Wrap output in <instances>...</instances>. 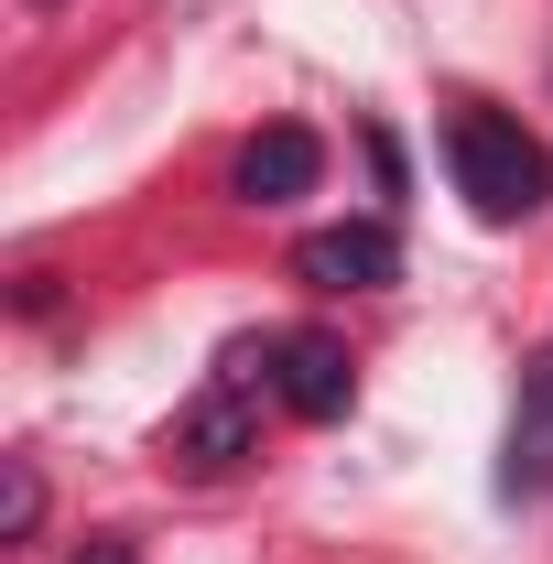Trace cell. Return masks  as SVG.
<instances>
[{
	"mask_svg": "<svg viewBox=\"0 0 553 564\" xmlns=\"http://www.w3.org/2000/svg\"><path fill=\"white\" fill-rule=\"evenodd\" d=\"M445 163H456V196H467L488 228L553 207V152L521 131L510 109H456V120H445Z\"/></svg>",
	"mask_w": 553,
	"mask_h": 564,
	"instance_id": "cell-1",
	"label": "cell"
},
{
	"mask_svg": "<svg viewBox=\"0 0 553 564\" xmlns=\"http://www.w3.org/2000/svg\"><path fill=\"white\" fill-rule=\"evenodd\" d=\"M293 272L315 293H380V282H402V239H391V217H347V228L293 239Z\"/></svg>",
	"mask_w": 553,
	"mask_h": 564,
	"instance_id": "cell-2",
	"label": "cell"
},
{
	"mask_svg": "<svg viewBox=\"0 0 553 564\" xmlns=\"http://www.w3.org/2000/svg\"><path fill=\"white\" fill-rule=\"evenodd\" d=\"M315 174H326V141L304 131V120H272V131L239 141L228 196H239V207H293V196H315Z\"/></svg>",
	"mask_w": 553,
	"mask_h": 564,
	"instance_id": "cell-3",
	"label": "cell"
},
{
	"mask_svg": "<svg viewBox=\"0 0 553 564\" xmlns=\"http://www.w3.org/2000/svg\"><path fill=\"white\" fill-rule=\"evenodd\" d=\"M250 456H261V413H250L228 380L196 391V402L174 413V467H185V478H239Z\"/></svg>",
	"mask_w": 553,
	"mask_h": 564,
	"instance_id": "cell-4",
	"label": "cell"
},
{
	"mask_svg": "<svg viewBox=\"0 0 553 564\" xmlns=\"http://www.w3.org/2000/svg\"><path fill=\"white\" fill-rule=\"evenodd\" d=\"M543 489H553V348L521 369L510 445H499V499H543Z\"/></svg>",
	"mask_w": 553,
	"mask_h": 564,
	"instance_id": "cell-5",
	"label": "cell"
},
{
	"mask_svg": "<svg viewBox=\"0 0 553 564\" xmlns=\"http://www.w3.org/2000/svg\"><path fill=\"white\" fill-rule=\"evenodd\" d=\"M272 391L304 423H337L347 402H358V369H347L337 337H272Z\"/></svg>",
	"mask_w": 553,
	"mask_h": 564,
	"instance_id": "cell-6",
	"label": "cell"
},
{
	"mask_svg": "<svg viewBox=\"0 0 553 564\" xmlns=\"http://www.w3.org/2000/svg\"><path fill=\"white\" fill-rule=\"evenodd\" d=\"M44 532V478L11 456V478H0V543H33Z\"/></svg>",
	"mask_w": 553,
	"mask_h": 564,
	"instance_id": "cell-7",
	"label": "cell"
},
{
	"mask_svg": "<svg viewBox=\"0 0 553 564\" xmlns=\"http://www.w3.org/2000/svg\"><path fill=\"white\" fill-rule=\"evenodd\" d=\"M76 564H141V554H131V532H98V543H87Z\"/></svg>",
	"mask_w": 553,
	"mask_h": 564,
	"instance_id": "cell-8",
	"label": "cell"
}]
</instances>
